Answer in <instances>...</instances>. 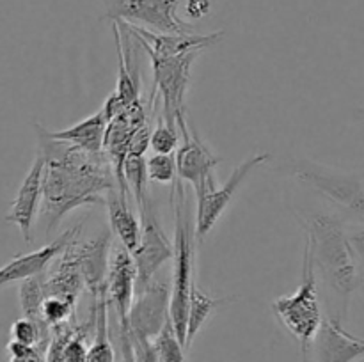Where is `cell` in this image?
<instances>
[{
	"instance_id": "cell-3",
	"label": "cell",
	"mask_w": 364,
	"mask_h": 362,
	"mask_svg": "<svg viewBox=\"0 0 364 362\" xmlns=\"http://www.w3.org/2000/svg\"><path fill=\"white\" fill-rule=\"evenodd\" d=\"M174 209L173 275H171L169 319L180 343L185 346L188 318V298L196 284V220L188 202L185 183L178 180L171 192Z\"/></svg>"
},
{
	"instance_id": "cell-19",
	"label": "cell",
	"mask_w": 364,
	"mask_h": 362,
	"mask_svg": "<svg viewBox=\"0 0 364 362\" xmlns=\"http://www.w3.org/2000/svg\"><path fill=\"white\" fill-rule=\"evenodd\" d=\"M105 204L109 208V222L112 233L117 236V241L127 248L128 252L134 251L139 243L141 234V222L135 216L134 209L130 208L128 195L119 190V187H112L107 192Z\"/></svg>"
},
{
	"instance_id": "cell-14",
	"label": "cell",
	"mask_w": 364,
	"mask_h": 362,
	"mask_svg": "<svg viewBox=\"0 0 364 362\" xmlns=\"http://www.w3.org/2000/svg\"><path fill=\"white\" fill-rule=\"evenodd\" d=\"M82 226H75L71 229L64 231L60 236H57L55 240L50 241L45 247L38 248L34 252H27V254L16 256V258L11 259L7 265H4L0 268V287L6 286V284L18 283V280L28 279V277L41 275L48 270V266L55 261L60 256V252L66 248V245L73 240L77 234H80Z\"/></svg>"
},
{
	"instance_id": "cell-25",
	"label": "cell",
	"mask_w": 364,
	"mask_h": 362,
	"mask_svg": "<svg viewBox=\"0 0 364 362\" xmlns=\"http://www.w3.org/2000/svg\"><path fill=\"white\" fill-rule=\"evenodd\" d=\"M153 346H155L159 362H187L185 361V346L178 339L174 332L171 319H167L159 334L153 337Z\"/></svg>"
},
{
	"instance_id": "cell-24",
	"label": "cell",
	"mask_w": 364,
	"mask_h": 362,
	"mask_svg": "<svg viewBox=\"0 0 364 362\" xmlns=\"http://www.w3.org/2000/svg\"><path fill=\"white\" fill-rule=\"evenodd\" d=\"M123 180L127 190L135 199L137 206L141 204L144 195L148 194V169L146 158L141 155H127L123 163Z\"/></svg>"
},
{
	"instance_id": "cell-28",
	"label": "cell",
	"mask_w": 364,
	"mask_h": 362,
	"mask_svg": "<svg viewBox=\"0 0 364 362\" xmlns=\"http://www.w3.org/2000/svg\"><path fill=\"white\" fill-rule=\"evenodd\" d=\"M178 144H180L178 128L169 126L164 117L159 116L155 130L151 131V137H149V149L153 153H160V155H169V153H174Z\"/></svg>"
},
{
	"instance_id": "cell-27",
	"label": "cell",
	"mask_w": 364,
	"mask_h": 362,
	"mask_svg": "<svg viewBox=\"0 0 364 362\" xmlns=\"http://www.w3.org/2000/svg\"><path fill=\"white\" fill-rule=\"evenodd\" d=\"M75 309H77V305L71 304L66 298L45 297L43 298L41 305L43 322H45L50 329H53V327L60 325V323H66L68 319L73 318Z\"/></svg>"
},
{
	"instance_id": "cell-18",
	"label": "cell",
	"mask_w": 364,
	"mask_h": 362,
	"mask_svg": "<svg viewBox=\"0 0 364 362\" xmlns=\"http://www.w3.org/2000/svg\"><path fill=\"white\" fill-rule=\"evenodd\" d=\"M77 238L78 234L66 245V248L60 252L59 258L52 263V270L41 275V286L45 297L66 298L75 305H77L78 297L84 290V279H82L80 266H78L77 259V248H75Z\"/></svg>"
},
{
	"instance_id": "cell-30",
	"label": "cell",
	"mask_w": 364,
	"mask_h": 362,
	"mask_svg": "<svg viewBox=\"0 0 364 362\" xmlns=\"http://www.w3.org/2000/svg\"><path fill=\"white\" fill-rule=\"evenodd\" d=\"M149 137H151V128H149V124L137 128V130L132 133L130 146H128V155L144 156L146 151L149 149Z\"/></svg>"
},
{
	"instance_id": "cell-16",
	"label": "cell",
	"mask_w": 364,
	"mask_h": 362,
	"mask_svg": "<svg viewBox=\"0 0 364 362\" xmlns=\"http://www.w3.org/2000/svg\"><path fill=\"white\" fill-rule=\"evenodd\" d=\"M315 346V362H355L364 357V337L352 336L338 319L323 318Z\"/></svg>"
},
{
	"instance_id": "cell-4",
	"label": "cell",
	"mask_w": 364,
	"mask_h": 362,
	"mask_svg": "<svg viewBox=\"0 0 364 362\" xmlns=\"http://www.w3.org/2000/svg\"><path fill=\"white\" fill-rule=\"evenodd\" d=\"M272 312L283 323L284 329L301 343L302 357L304 362H308L309 348L323 322L318 280L308 247H304V256H302V279L297 291L276 298L272 302Z\"/></svg>"
},
{
	"instance_id": "cell-5",
	"label": "cell",
	"mask_w": 364,
	"mask_h": 362,
	"mask_svg": "<svg viewBox=\"0 0 364 362\" xmlns=\"http://www.w3.org/2000/svg\"><path fill=\"white\" fill-rule=\"evenodd\" d=\"M294 176L338 208L364 220L363 176L354 172H341L313 162H299L294 167Z\"/></svg>"
},
{
	"instance_id": "cell-12",
	"label": "cell",
	"mask_w": 364,
	"mask_h": 362,
	"mask_svg": "<svg viewBox=\"0 0 364 362\" xmlns=\"http://www.w3.org/2000/svg\"><path fill=\"white\" fill-rule=\"evenodd\" d=\"M135 283H137V270H135L134 258L130 252L117 241L112 243L109 259V272H107V300L116 311L119 322L121 339H123V351L127 362H134L130 346H128L127 319L130 311L132 300L135 295Z\"/></svg>"
},
{
	"instance_id": "cell-8",
	"label": "cell",
	"mask_w": 364,
	"mask_h": 362,
	"mask_svg": "<svg viewBox=\"0 0 364 362\" xmlns=\"http://www.w3.org/2000/svg\"><path fill=\"white\" fill-rule=\"evenodd\" d=\"M169 300L171 284L156 277L135 290L127 319L128 346L135 341H153L169 319Z\"/></svg>"
},
{
	"instance_id": "cell-13",
	"label": "cell",
	"mask_w": 364,
	"mask_h": 362,
	"mask_svg": "<svg viewBox=\"0 0 364 362\" xmlns=\"http://www.w3.org/2000/svg\"><path fill=\"white\" fill-rule=\"evenodd\" d=\"M127 27L144 52L155 53L160 57L199 53L208 46L217 45L224 35L223 31L212 32V34H198V32H194V34H164V32L149 31L141 25L127 23Z\"/></svg>"
},
{
	"instance_id": "cell-29",
	"label": "cell",
	"mask_w": 364,
	"mask_h": 362,
	"mask_svg": "<svg viewBox=\"0 0 364 362\" xmlns=\"http://www.w3.org/2000/svg\"><path fill=\"white\" fill-rule=\"evenodd\" d=\"M348 241L354 252L355 266L359 273V287H364V222L347 227Z\"/></svg>"
},
{
	"instance_id": "cell-1",
	"label": "cell",
	"mask_w": 364,
	"mask_h": 362,
	"mask_svg": "<svg viewBox=\"0 0 364 362\" xmlns=\"http://www.w3.org/2000/svg\"><path fill=\"white\" fill-rule=\"evenodd\" d=\"M36 130L39 137L38 153L45 160L41 212L48 234L71 209L85 204H105L103 192H109L116 180H112L114 170L105 153L92 155L68 142L50 138L41 124H36Z\"/></svg>"
},
{
	"instance_id": "cell-23",
	"label": "cell",
	"mask_w": 364,
	"mask_h": 362,
	"mask_svg": "<svg viewBox=\"0 0 364 362\" xmlns=\"http://www.w3.org/2000/svg\"><path fill=\"white\" fill-rule=\"evenodd\" d=\"M41 275H34V277H28V279L20 280L21 284H20V291H18V295H20V305L25 318L38 323L39 329L43 330V334L50 336L52 329L43 322V316H41V305H43V298H45V293H43V286H41Z\"/></svg>"
},
{
	"instance_id": "cell-17",
	"label": "cell",
	"mask_w": 364,
	"mask_h": 362,
	"mask_svg": "<svg viewBox=\"0 0 364 362\" xmlns=\"http://www.w3.org/2000/svg\"><path fill=\"white\" fill-rule=\"evenodd\" d=\"M75 248H77V259L82 279H84V287L92 295V298H98L107 291V272H109L112 238L107 231L87 241L77 238Z\"/></svg>"
},
{
	"instance_id": "cell-31",
	"label": "cell",
	"mask_w": 364,
	"mask_h": 362,
	"mask_svg": "<svg viewBox=\"0 0 364 362\" xmlns=\"http://www.w3.org/2000/svg\"><path fill=\"white\" fill-rule=\"evenodd\" d=\"M210 13V0H188L187 14L191 18H203Z\"/></svg>"
},
{
	"instance_id": "cell-9",
	"label": "cell",
	"mask_w": 364,
	"mask_h": 362,
	"mask_svg": "<svg viewBox=\"0 0 364 362\" xmlns=\"http://www.w3.org/2000/svg\"><path fill=\"white\" fill-rule=\"evenodd\" d=\"M183 0H109L105 16L132 25H146L164 34H194V25L178 18Z\"/></svg>"
},
{
	"instance_id": "cell-21",
	"label": "cell",
	"mask_w": 364,
	"mask_h": 362,
	"mask_svg": "<svg viewBox=\"0 0 364 362\" xmlns=\"http://www.w3.org/2000/svg\"><path fill=\"white\" fill-rule=\"evenodd\" d=\"M95 341L87 348L84 362H114V348L109 336V300L107 291L95 298Z\"/></svg>"
},
{
	"instance_id": "cell-26",
	"label": "cell",
	"mask_w": 364,
	"mask_h": 362,
	"mask_svg": "<svg viewBox=\"0 0 364 362\" xmlns=\"http://www.w3.org/2000/svg\"><path fill=\"white\" fill-rule=\"evenodd\" d=\"M146 169H148V180L160 185H174V180L178 176L176 158H174L173 153H169V155L153 153L146 160Z\"/></svg>"
},
{
	"instance_id": "cell-2",
	"label": "cell",
	"mask_w": 364,
	"mask_h": 362,
	"mask_svg": "<svg viewBox=\"0 0 364 362\" xmlns=\"http://www.w3.org/2000/svg\"><path fill=\"white\" fill-rule=\"evenodd\" d=\"M302 226L306 229V247L311 254L315 272L320 273L334 302L331 318L343 323L348 314L352 295L359 287V273L354 252L348 241L347 226L334 213H309Z\"/></svg>"
},
{
	"instance_id": "cell-15",
	"label": "cell",
	"mask_w": 364,
	"mask_h": 362,
	"mask_svg": "<svg viewBox=\"0 0 364 362\" xmlns=\"http://www.w3.org/2000/svg\"><path fill=\"white\" fill-rule=\"evenodd\" d=\"M43 170H45V160L38 153L31 170L25 174L23 181H21L20 188L16 192V197L13 199V204H11L9 213L6 216L7 222L16 224L27 243L32 238V224H34L36 215L41 208Z\"/></svg>"
},
{
	"instance_id": "cell-10",
	"label": "cell",
	"mask_w": 364,
	"mask_h": 362,
	"mask_svg": "<svg viewBox=\"0 0 364 362\" xmlns=\"http://www.w3.org/2000/svg\"><path fill=\"white\" fill-rule=\"evenodd\" d=\"M178 131H181V144L176 148V170L178 180L187 181L194 187L196 195L201 194L210 181H213V169L223 160L210 151L208 146L201 141L196 128L187 119V114H180L176 121Z\"/></svg>"
},
{
	"instance_id": "cell-20",
	"label": "cell",
	"mask_w": 364,
	"mask_h": 362,
	"mask_svg": "<svg viewBox=\"0 0 364 362\" xmlns=\"http://www.w3.org/2000/svg\"><path fill=\"white\" fill-rule=\"evenodd\" d=\"M107 123L109 121L105 119L102 110H98L96 114L85 117L84 121L73 124L71 128H66V130L50 131L46 128H43V130H45V133L50 138L68 142V144L75 146V148L84 149V151L92 153V155H98V153H103V138H105Z\"/></svg>"
},
{
	"instance_id": "cell-7",
	"label": "cell",
	"mask_w": 364,
	"mask_h": 362,
	"mask_svg": "<svg viewBox=\"0 0 364 362\" xmlns=\"http://www.w3.org/2000/svg\"><path fill=\"white\" fill-rule=\"evenodd\" d=\"M139 213H141V234H139L137 247L130 252L137 270L135 290L148 284L159 273V270L173 259V243L167 238L164 227L160 226L156 208L148 194L139 204Z\"/></svg>"
},
{
	"instance_id": "cell-11",
	"label": "cell",
	"mask_w": 364,
	"mask_h": 362,
	"mask_svg": "<svg viewBox=\"0 0 364 362\" xmlns=\"http://www.w3.org/2000/svg\"><path fill=\"white\" fill-rule=\"evenodd\" d=\"M270 158V155H255L251 158L244 160L238 167H235V170L231 172V176L228 177V181L220 187H217L215 180L210 181L206 185L205 190L199 195H196V201H198V209H196V234H198V240H203L210 231L215 227L217 220L223 216V213L226 212L230 202L233 201L235 194L238 192V188L242 187V183L245 181V177L252 172L258 165L265 163Z\"/></svg>"
},
{
	"instance_id": "cell-6",
	"label": "cell",
	"mask_w": 364,
	"mask_h": 362,
	"mask_svg": "<svg viewBox=\"0 0 364 362\" xmlns=\"http://www.w3.org/2000/svg\"><path fill=\"white\" fill-rule=\"evenodd\" d=\"M148 53L153 67V92L149 102L162 98V117L169 126L178 128L176 121L185 112V94L191 82V67L198 53H183L174 57H160Z\"/></svg>"
},
{
	"instance_id": "cell-22",
	"label": "cell",
	"mask_w": 364,
	"mask_h": 362,
	"mask_svg": "<svg viewBox=\"0 0 364 362\" xmlns=\"http://www.w3.org/2000/svg\"><path fill=\"white\" fill-rule=\"evenodd\" d=\"M228 302V298H213L210 295H206L205 291L199 290L198 286H192L191 298H188V318H187V337H185V350H188L194 341V337L198 336V332L201 330V327L205 325L206 319L212 316V312L219 307L220 304Z\"/></svg>"
}]
</instances>
